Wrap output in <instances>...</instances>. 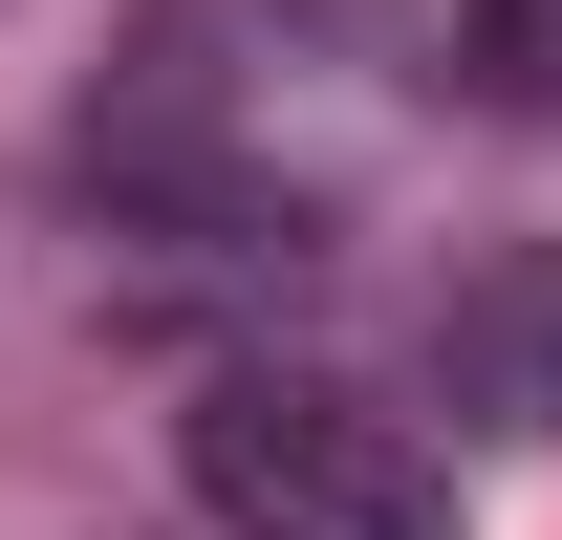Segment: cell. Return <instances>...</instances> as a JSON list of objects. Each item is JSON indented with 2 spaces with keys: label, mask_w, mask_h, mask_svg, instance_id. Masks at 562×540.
<instances>
[{
  "label": "cell",
  "mask_w": 562,
  "mask_h": 540,
  "mask_svg": "<svg viewBox=\"0 0 562 540\" xmlns=\"http://www.w3.org/2000/svg\"><path fill=\"white\" fill-rule=\"evenodd\" d=\"M454 66H476V109L562 131V0H476V22H454Z\"/></svg>",
  "instance_id": "cell-3"
},
{
  "label": "cell",
  "mask_w": 562,
  "mask_h": 540,
  "mask_svg": "<svg viewBox=\"0 0 562 540\" xmlns=\"http://www.w3.org/2000/svg\"><path fill=\"white\" fill-rule=\"evenodd\" d=\"M173 475L216 540H454V454L347 368H216L173 410Z\"/></svg>",
  "instance_id": "cell-1"
},
{
  "label": "cell",
  "mask_w": 562,
  "mask_h": 540,
  "mask_svg": "<svg viewBox=\"0 0 562 540\" xmlns=\"http://www.w3.org/2000/svg\"><path fill=\"white\" fill-rule=\"evenodd\" d=\"M432 390L497 410V432H562V238H497V260L432 303Z\"/></svg>",
  "instance_id": "cell-2"
}]
</instances>
